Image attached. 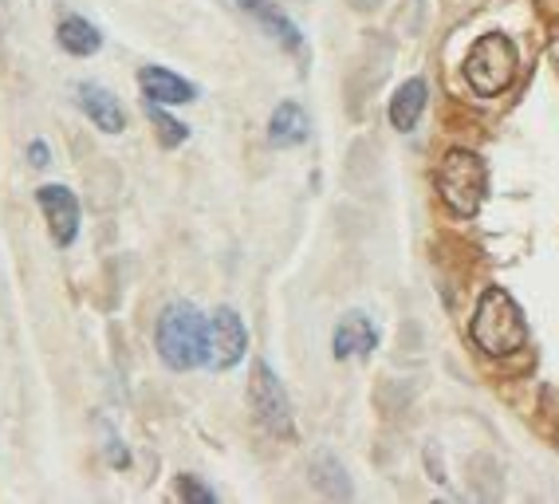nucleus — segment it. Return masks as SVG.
Returning <instances> with one entry per match:
<instances>
[{
	"label": "nucleus",
	"mask_w": 559,
	"mask_h": 504,
	"mask_svg": "<svg viewBox=\"0 0 559 504\" xmlns=\"http://www.w3.org/2000/svg\"><path fill=\"white\" fill-rule=\"evenodd\" d=\"M245 16H252V21L260 24V28L269 32L272 40L280 44L284 51H300L304 48V36L300 28H296V21H292L288 12L280 9L276 0H233Z\"/></svg>",
	"instance_id": "obj_8"
},
{
	"label": "nucleus",
	"mask_w": 559,
	"mask_h": 504,
	"mask_svg": "<svg viewBox=\"0 0 559 504\" xmlns=\"http://www.w3.org/2000/svg\"><path fill=\"white\" fill-rule=\"evenodd\" d=\"M469 335L485 355L504 359V355H516L520 347L528 344V323H524L520 303L504 288H489L480 296L477 312H473Z\"/></svg>",
	"instance_id": "obj_2"
},
{
	"label": "nucleus",
	"mask_w": 559,
	"mask_h": 504,
	"mask_svg": "<svg viewBox=\"0 0 559 504\" xmlns=\"http://www.w3.org/2000/svg\"><path fill=\"white\" fill-rule=\"evenodd\" d=\"M178 496H181V501H201V504L217 501V493H213V489H205V484H201L198 477H190V473L178 477Z\"/></svg>",
	"instance_id": "obj_16"
},
{
	"label": "nucleus",
	"mask_w": 559,
	"mask_h": 504,
	"mask_svg": "<svg viewBox=\"0 0 559 504\" xmlns=\"http://www.w3.org/2000/svg\"><path fill=\"white\" fill-rule=\"evenodd\" d=\"M421 111H426V80H406L390 99V127L402 134L414 131Z\"/></svg>",
	"instance_id": "obj_13"
},
{
	"label": "nucleus",
	"mask_w": 559,
	"mask_h": 504,
	"mask_svg": "<svg viewBox=\"0 0 559 504\" xmlns=\"http://www.w3.org/2000/svg\"><path fill=\"white\" fill-rule=\"evenodd\" d=\"M56 40L68 56H95L103 48V32L83 16H63L60 28H56Z\"/></svg>",
	"instance_id": "obj_14"
},
{
	"label": "nucleus",
	"mask_w": 559,
	"mask_h": 504,
	"mask_svg": "<svg viewBox=\"0 0 559 504\" xmlns=\"http://www.w3.org/2000/svg\"><path fill=\"white\" fill-rule=\"evenodd\" d=\"M249 403L257 422L269 430L272 437H296V418H292V403L284 383L276 379L269 363H252V379H249Z\"/></svg>",
	"instance_id": "obj_5"
},
{
	"label": "nucleus",
	"mask_w": 559,
	"mask_h": 504,
	"mask_svg": "<svg viewBox=\"0 0 559 504\" xmlns=\"http://www.w3.org/2000/svg\"><path fill=\"white\" fill-rule=\"evenodd\" d=\"M154 347H158L162 363L170 367V371L205 367L210 363V320L186 300L170 303V308L158 315Z\"/></svg>",
	"instance_id": "obj_1"
},
{
	"label": "nucleus",
	"mask_w": 559,
	"mask_h": 504,
	"mask_svg": "<svg viewBox=\"0 0 559 504\" xmlns=\"http://www.w3.org/2000/svg\"><path fill=\"white\" fill-rule=\"evenodd\" d=\"M311 134V119L308 111H304L300 103L288 99V103H280L276 111H272L269 119V142L276 146V151H292V146H304Z\"/></svg>",
	"instance_id": "obj_12"
},
{
	"label": "nucleus",
	"mask_w": 559,
	"mask_h": 504,
	"mask_svg": "<svg viewBox=\"0 0 559 504\" xmlns=\"http://www.w3.org/2000/svg\"><path fill=\"white\" fill-rule=\"evenodd\" d=\"M438 193L457 217H473L485 205V193H489V170H485L480 154L453 146L438 161Z\"/></svg>",
	"instance_id": "obj_3"
},
{
	"label": "nucleus",
	"mask_w": 559,
	"mask_h": 504,
	"mask_svg": "<svg viewBox=\"0 0 559 504\" xmlns=\"http://www.w3.org/2000/svg\"><path fill=\"white\" fill-rule=\"evenodd\" d=\"M36 202H40L44 217H48L51 241L60 244V249H71L75 237H80V197L68 185H40Z\"/></svg>",
	"instance_id": "obj_7"
},
{
	"label": "nucleus",
	"mask_w": 559,
	"mask_h": 504,
	"mask_svg": "<svg viewBox=\"0 0 559 504\" xmlns=\"http://www.w3.org/2000/svg\"><path fill=\"white\" fill-rule=\"evenodd\" d=\"M379 347V332H374V323L367 320L362 312H347L331 335V351L335 359H355V355H370Z\"/></svg>",
	"instance_id": "obj_11"
},
{
	"label": "nucleus",
	"mask_w": 559,
	"mask_h": 504,
	"mask_svg": "<svg viewBox=\"0 0 559 504\" xmlns=\"http://www.w3.org/2000/svg\"><path fill=\"white\" fill-rule=\"evenodd\" d=\"M75 103H80L83 115H87L99 131H107V134L127 131V115H122L119 99H115L107 87H99V83H80V87H75Z\"/></svg>",
	"instance_id": "obj_10"
},
{
	"label": "nucleus",
	"mask_w": 559,
	"mask_h": 504,
	"mask_svg": "<svg viewBox=\"0 0 559 504\" xmlns=\"http://www.w3.org/2000/svg\"><path fill=\"white\" fill-rule=\"evenodd\" d=\"M146 115H151V122L158 127V134H162V142H166V146H181V142L190 139L186 122L170 119V115L162 111V103H146Z\"/></svg>",
	"instance_id": "obj_15"
},
{
	"label": "nucleus",
	"mask_w": 559,
	"mask_h": 504,
	"mask_svg": "<svg viewBox=\"0 0 559 504\" xmlns=\"http://www.w3.org/2000/svg\"><path fill=\"white\" fill-rule=\"evenodd\" d=\"M249 351V332L233 308H217L210 315V367L213 371H229Z\"/></svg>",
	"instance_id": "obj_6"
},
{
	"label": "nucleus",
	"mask_w": 559,
	"mask_h": 504,
	"mask_svg": "<svg viewBox=\"0 0 559 504\" xmlns=\"http://www.w3.org/2000/svg\"><path fill=\"white\" fill-rule=\"evenodd\" d=\"M28 161H32V166H48V161H51L48 142H40V139H36V142H28Z\"/></svg>",
	"instance_id": "obj_17"
},
{
	"label": "nucleus",
	"mask_w": 559,
	"mask_h": 504,
	"mask_svg": "<svg viewBox=\"0 0 559 504\" xmlns=\"http://www.w3.org/2000/svg\"><path fill=\"white\" fill-rule=\"evenodd\" d=\"M139 87L146 95V103H162V107H181V103L198 99V87L190 80H181V75H174L166 68H154V63L139 71Z\"/></svg>",
	"instance_id": "obj_9"
},
{
	"label": "nucleus",
	"mask_w": 559,
	"mask_h": 504,
	"mask_svg": "<svg viewBox=\"0 0 559 504\" xmlns=\"http://www.w3.org/2000/svg\"><path fill=\"white\" fill-rule=\"evenodd\" d=\"M516 71H520V56L509 36H500V32L480 36L469 48V56H465V80H469L473 92L485 95V99L509 92L512 80H516Z\"/></svg>",
	"instance_id": "obj_4"
}]
</instances>
